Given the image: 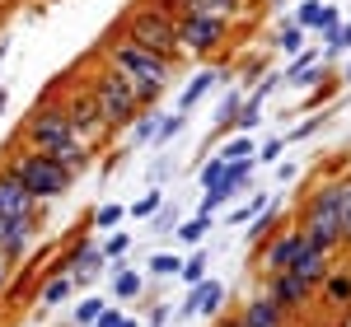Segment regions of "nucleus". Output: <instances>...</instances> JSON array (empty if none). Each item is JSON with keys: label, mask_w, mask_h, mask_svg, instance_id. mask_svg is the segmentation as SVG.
Segmentation results:
<instances>
[{"label": "nucleus", "mask_w": 351, "mask_h": 327, "mask_svg": "<svg viewBox=\"0 0 351 327\" xmlns=\"http://www.w3.org/2000/svg\"><path fill=\"white\" fill-rule=\"evenodd\" d=\"M84 94L94 99V108L104 117V127L108 131H122V127H132L136 117H141V103H136V84L127 75H117L112 66H99V70H89L84 75Z\"/></svg>", "instance_id": "nucleus-1"}, {"label": "nucleus", "mask_w": 351, "mask_h": 327, "mask_svg": "<svg viewBox=\"0 0 351 327\" xmlns=\"http://www.w3.org/2000/svg\"><path fill=\"white\" fill-rule=\"evenodd\" d=\"M122 38H127L132 47H141V52H155L160 61H169V66L183 61V47H178V19L164 14L160 5H136L132 14H127V24H122Z\"/></svg>", "instance_id": "nucleus-2"}, {"label": "nucleus", "mask_w": 351, "mask_h": 327, "mask_svg": "<svg viewBox=\"0 0 351 327\" xmlns=\"http://www.w3.org/2000/svg\"><path fill=\"white\" fill-rule=\"evenodd\" d=\"M337 201H342V183L332 178V183H319V187L309 192V201H304V211H300V234H304V244L314 248V252H324L332 257L337 248H342V229H337Z\"/></svg>", "instance_id": "nucleus-3"}, {"label": "nucleus", "mask_w": 351, "mask_h": 327, "mask_svg": "<svg viewBox=\"0 0 351 327\" xmlns=\"http://www.w3.org/2000/svg\"><path fill=\"white\" fill-rule=\"evenodd\" d=\"M5 168L24 183V192L38 201V206H43V201H56V196H66L71 183H75V173H71V168H61L52 155H38V150H24V145L5 159Z\"/></svg>", "instance_id": "nucleus-4"}, {"label": "nucleus", "mask_w": 351, "mask_h": 327, "mask_svg": "<svg viewBox=\"0 0 351 327\" xmlns=\"http://www.w3.org/2000/svg\"><path fill=\"white\" fill-rule=\"evenodd\" d=\"M104 66H112L117 75H127L132 84H155V89H169V75H173V66H169V61H160L155 52L132 47L127 38L104 42Z\"/></svg>", "instance_id": "nucleus-5"}, {"label": "nucleus", "mask_w": 351, "mask_h": 327, "mask_svg": "<svg viewBox=\"0 0 351 327\" xmlns=\"http://www.w3.org/2000/svg\"><path fill=\"white\" fill-rule=\"evenodd\" d=\"M71 136V127H66V112L61 103H33L24 117V131H19V145L24 150H38V155H56Z\"/></svg>", "instance_id": "nucleus-6"}, {"label": "nucleus", "mask_w": 351, "mask_h": 327, "mask_svg": "<svg viewBox=\"0 0 351 327\" xmlns=\"http://www.w3.org/2000/svg\"><path fill=\"white\" fill-rule=\"evenodd\" d=\"M225 33H230V19H220V14H183L178 19V47L183 52H216L220 42H225Z\"/></svg>", "instance_id": "nucleus-7"}, {"label": "nucleus", "mask_w": 351, "mask_h": 327, "mask_svg": "<svg viewBox=\"0 0 351 327\" xmlns=\"http://www.w3.org/2000/svg\"><path fill=\"white\" fill-rule=\"evenodd\" d=\"M61 112H66V127H71V136L80 140V145H99V140H108V127H104V117H99V108H94V99L84 94V84L61 103Z\"/></svg>", "instance_id": "nucleus-8"}, {"label": "nucleus", "mask_w": 351, "mask_h": 327, "mask_svg": "<svg viewBox=\"0 0 351 327\" xmlns=\"http://www.w3.org/2000/svg\"><path fill=\"white\" fill-rule=\"evenodd\" d=\"M263 295H271V304H276L286 318H300V313H309V304H314V290H309L300 276H291V272L267 276V290H263Z\"/></svg>", "instance_id": "nucleus-9"}, {"label": "nucleus", "mask_w": 351, "mask_h": 327, "mask_svg": "<svg viewBox=\"0 0 351 327\" xmlns=\"http://www.w3.org/2000/svg\"><path fill=\"white\" fill-rule=\"evenodd\" d=\"M38 229H43V211L28 215V220H0V257L5 262H19L28 248H33Z\"/></svg>", "instance_id": "nucleus-10"}, {"label": "nucleus", "mask_w": 351, "mask_h": 327, "mask_svg": "<svg viewBox=\"0 0 351 327\" xmlns=\"http://www.w3.org/2000/svg\"><path fill=\"white\" fill-rule=\"evenodd\" d=\"M300 248H304V234H300V229H286V234L267 239V248L258 252V272H263V276L291 272V262L300 257Z\"/></svg>", "instance_id": "nucleus-11"}, {"label": "nucleus", "mask_w": 351, "mask_h": 327, "mask_svg": "<svg viewBox=\"0 0 351 327\" xmlns=\"http://www.w3.org/2000/svg\"><path fill=\"white\" fill-rule=\"evenodd\" d=\"M38 211L43 206L24 192V183L0 164V220H28V215H38Z\"/></svg>", "instance_id": "nucleus-12"}, {"label": "nucleus", "mask_w": 351, "mask_h": 327, "mask_svg": "<svg viewBox=\"0 0 351 327\" xmlns=\"http://www.w3.org/2000/svg\"><path fill=\"white\" fill-rule=\"evenodd\" d=\"M183 318H220L225 313V285L220 280H202L188 290V304L178 309Z\"/></svg>", "instance_id": "nucleus-13"}, {"label": "nucleus", "mask_w": 351, "mask_h": 327, "mask_svg": "<svg viewBox=\"0 0 351 327\" xmlns=\"http://www.w3.org/2000/svg\"><path fill=\"white\" fill-rule=\"evenodd\" d=\"M234 327H291V318L271 304V295H253L248 304H239Z\"/></svg>", "instance_id": "nucleus-14"}, {"label": "nucleus", "mask_w": 351, "mask_h": 327, "mask_svg": "<svg viewBox=\"0 0 351 327\" xmlns=\"http://www.w3.org/2000/svg\"><path fill=\"white\" fill-rule=\"evenodd\" d=\"M328 272H332V257H324V252H314L309 244L300 248V257L291 262V276H300V280H304L309 290H319V285L328 280Z\"/></svg>", "instance_id": "nucleus-15"}, {"label": "nucleus", "mask_w": 351, "mask_h": 327, "mask_svg": "<svg viewBox=\"0 0 351 327\" xmlns=\"http://www.w3.org/2000/svg\"><path fill=\"white\" fill-rule=\"evenodd\" d=\"M291 24L300 33H328V28H337V5H324V0H304L295 10V19Z\"/></svg>", "instance_id": "nucleus-16"}, {"label": "nucleus", "mask_w": 351, "mask_h": 327, "mask_svg": "<svg viewBox=\"0 0 351 327\" xmlns=\"http://www.w3.org/2000/svg\"><path fill=\"white\" fill-rule=\"evenodd\" d=\"M319 61H324V52H304V56H295V61H291V70H286L281 80H286V84H300V89H314L319 80H328Z\"/></svg>", "instance_id": "nucleus-17"}, {"label": "nucleus", "mask_w": 351, "mask_h": 327, "mask_svg": "<svg viewBox=\"0 0 351 327\" xmlns=\"http://www.w3.org/2000/svg\"><path fill=\"white\" fill-rule=\"evenodd\" d=\"M216 80H225V70H202V75H192V84H183V94H178V112H192L206 94H211Z\"/></svg>", "instance_id": "nucleus-18"}, {"label": "nucleus", "mask_w": 351, "mask_h": 327, "mask_svg": "<svg viewBox=\"0 0 351 327\" xmlns=\"http://www.w3.org/2000/svg\"><path fill=\"white\" fill-rule=\"evenodd\" d=\"M319 290H324V300L332 304V309H351V272H347V267H342V272L332 267Z\"/></svg>", "instance_id": "nucleus-19"}, {"label": "nucleus", "mask_w": 351, "mask_h": 327, "mask_svg": "<svg viewBox=\"0 0 351 327\" xmlns=\"http://www.w3.org/2000/svg\"><path fill=\"white\" fill-rule=\"evenodd\" d=\"M71 295H75V280H71V276H47L43 290H38V304H43V313H47L56 304H66Z\"/></svg>", "instance_id": "nucleus-20"}, {"label": "nucleus", "mask_w": 351, "mask_h": 327, "mask_svg": "<svg viewBox=\"0 0 351 327\" xmlns=\"http://www.w3.org/2000/svg\"><path fill=\"white\" fill-rule=\"evenodd\" d=\"M178 239L188 248H202L206 244V234H211V215H192V220H178V229H173Z\"/></svg>", "instance_id": "nucleus-21"}, {"label": "nucleus", "mask_w": 351, "mask_h": 327, "mask_svg": "<svg viewBox=\"0 0 351 327\" xmlns=\"http://www.w3.org/2000/svg\"><path fill=\"white\" fill-rule=\"evenodd\" d=\"M216 155H220L225 164H239V159H253V155H258V145H253V136H230V140L216 150Z\"/></svg>", "instance_id": "nucleus-22"}, {"label": "nucleus", "mask_w": 351, "mask_h": 327, "mask_svg": "<svg viewBox=\"0 0 351 327\" xmlns=\"http://www.w3.org/2000/svg\"><path fill=\"white\" fill-rule=\"evenodd\" d=\"M342 183V201H337V229H342V248L351 252V173L337 178Z\"/></svg>", "instance_id": "nucleus-23"}, {"label": "nucleus", "mask_w": 351, "mask_h": 327, "mask_svg": "<svg viewBox=\"0 0 351 327\" xmlns=\"http://www.w3.org/2000/svg\"><path fill=\"white\" fill-rule=\"evenodd\" d=\"M206 267H211V262H206V252H202V248H197V252H192L188 262H183V267H178V280H183V285H202V280H206Z\"/></svg>", "instance_id": "nucleus-24"}, {"label": "nucleus", "mask_w": 351, "mask_h": 327, "mask_svg": "<svg viewBox=\"0 0 351 327\" xmlns=\"http://www.w3.org/2000/svg\"><path fill=\"white\" fill-rule=\"evenodd\" d=\"M230 192H243L253 183V159H239V164H225V178H220Z\"/></svg>", "instance_id": "nucleus-25"}, {"label": "nucleus", "mask_w": 351, "mask_h": 327, "mask_svg": "<svg viewBox=\"0 0 351 327\" xmlns=\"http://www.w3.org/2000/svg\"><path fill=\"white\" fill-rule=\"evenodd\" d=\"M141 290H145V280H141L136 272H127V267L112 276V295H117V300H136Z\"/></svg>", "instance_id": "nucleus-26"}, {"label": "nucleus", "mask_w": 351, "mask_h": 327, "mask_svg": "<svg viewBox=\"0 0 351 327\" xmlns=\"http://www.w3.org/2000/svg\"><path fill=\"white\" fill-rule=\"evenodd\" d=\"M155 127H160V112L145 108L141 117L132 122V145H145V140H155Z\"/></svg>", "instance_id": "nucleus-27"}, {"label": "nucleus", "mask_w": 351, "mask_h": 327, "mask_svg": "<svg viewBox=\"0 0 351 327\" xmlns=\"http://www.w3.org/2000/svg\"><path fill=\"white\" fill-rule=\"evenodd\" d=\"M122 220H127V206H122V201H108V206H99V211L89 215V224H94V229H112V224H122Z\"/></svg>", "instance_id": "nucleus-28"}, {"label": "nucleus", "mask_w": 351, "mask_h": 327, "mask_svg": "<svg viewBox=\"0 0 351 327\" xmlns=\"http://www.w3.org/2000/svg\"><path fill=\"white\" fill-rule=\"evenodd\" d=\"M183 122H188L183 112H160V127H155V145H169V140L183 131Z\"/></svg>", "instance_id": "nucleus-29"}, {"label": "nucleus", "mask_w": 351, "mask_h": 327, "mask_svg": "<svg viewBox=\"0 0 351 327\" xmlns=\"http://www.w3.org/2000/svg\"><path fill=\"white\" fill-rule=\"evenodd\" d=\"M239 108H243V89H234V84H230V94L220 99V112H216V122H220V127H230V122L239 117Z\"/></svg>", "instance_id": "nucleus-30"}, {"label": "nucleus", "mask_w": 351, "mask_h": 327, "mask_svg": "<svg viewBox=\"0 0 351 327\" xmlns=\"http://www.w3.org/2000/svg\"><path fill=\"white\" fill-rule=\"evenodd\" d=\"M104 309H108V304L99 300V295H89V300H80V304H75V327H94V318H99Z\"/></svg>", "instance_id": "nucleus-31"}, {"label": "nucleus", "mask_w": 351, "mask_h": 327, "mask_svg": "<svg viewBox=\"0 0 351 327\" xmlns=\"http://www.w3.org/2000/svg\"><path fill=\"white\" fill-rule=\"evenodd\" d=\"M127 248H132V234H108L99 252H104V262H122V257H127Z\"/></svg>", "instance_id": "nucleus-32"}, {"label": "nucleus", "mask_w": 351, "mask_h": 327, "mask_svg": "<svg viewBox=\"0 0 351 327\" xmlns=\"http://www.w3.org/2000/svg\"><path fill=\"white\" fill-rule=\"evenodd\" d=\"M324 52H351V24H337L324 33Z\"/></svg>", "instance_id": "nucleus-33"}, {"label": "nucleus", "mask_w": 351, "mask_h": 327, "mask_svg": "<svg viewBox=\"0 0 351 327\" xmlns=\"http://www.w3.org/2000/svg\"><path fill=\"white\" fill-rule=\"evenodd\" d=\"M220 178H225V159H220V155H216V159H206V164H202V173H197V183H202L206 192L220 187Z\"/></svg>", "instance_id": "nucleus-34"}, {"label": "nucleus", "mask_w": 351, "mask_h": 327, "mask_svg": "<svg viewBox=\"0 0 351 327\" xmlns=\"http://www.w3.org/2000/svg\"><path fill=\"white\" fill-rule=\"evenodd\" d=\"M178 267H183V262H178L173 252H155V257H150V276H155V280H164V276H178Z\"/></svg>", "instance_id": "nucleus-35"}, {"label": "nucleus", "mask_w": 351, "mask_h": 327, "mask_svg": "<svg viewBox=\"0 0 351 327\" xmlns=\"http://www.w3.org/2000/svg\"><path fill=\"white\" fill-rule=\"evenodd\" d=\"M160 206H164V192H145V196L136 201V206L127 211V215H136V220H150L155 211H160Z\"/></svg>", "instance_id": "nucleus-36"}, {"label": "nucleus", "mask_w": 351, "mask_h": 327, "mask_svg": "<svg viewBox=\"0 0 351 327\" xmlns=\"http://www.w3.org/2000/svg\"><path fill=\"white\" fill-rule=\"evenodd\" d=\"M276 47H281V52H300V47H304V33H300L295 24H281V33H276Z\"/></svg>", "instance_id": "nucleus-37"}, {"label": "nucleus", "mask_w": 351, "mask_h": 327, "mask_svg": "<svg viewBox=\"0 0 351 327\" xmlns=\"http://www.w3.org/2000/svg\"><path fill=\"white\" fill-rule=\"evenodd\" d=\"M230 196H234V192L225 187V183H220V187H211L206 196H202V211H197V215H211V211H220V206H225Z\"/></svg>", "instance_id": "nucleus-38"}, {"label": "nucleus", "mask_w": 351, "mask_h": 327, "mask_svg": "<svg viewBox=\"0 0 351 327\" xmlns=\"http://www.w3.org/2000/svg\"><path fill=\"white\" fill-rule=\"evenodd\" d=\"M281 150H286V140H281V136L263 140V145H258V155H253V164H271L276 155H281Z\"/></svg>", "instance_id": "nucleus-39"}, {"label": "nucleus", "mask_w": 351, "mask_h": 327, "mask_svg": "<svg viewBox=\"0 0 351 327\" xmlns=\"http://www.w3.org/2000/svg\"><path fill=\"white\" fill-rule=\"evenodd\" d=\"M173 229H178V211L173 206H160L155 211V234H173Z\"/></svg>", "instance_id": "nucleus-40"}, {"label": "nucleus", "mask_w": 351, "mask_h": 327, "mask_svg": "<svg viewBox=\"0 0 351 327\" xmlns=\"http://www.w3.org/2000/svg\"><path fill=\"white\" fill-rule=\"evenodd\" d=\"M263 206H267V196H253V201H248L243 211H234V224H248L253 215H263Z\"/></svg>", "instance_id": "nucleus-41"}, {"label": "nucleus", "mask_w": 351, "mask_h": 327, "mask_svg": "<svg viewBox=\"0 0 351 327\" xmlns=\"http://www.w3.org/2000/svg\"><path fill=\"white\" fill-rule=\"evenodd\" d=\"M314 131H324V117H309V122H300L291 136H281V140H304V136H314Z\"/></svg>", "instance_id": "nucleus-42"}, {"label": "nucleus", "mask_w": 351, "mask_h": 327, "mask_svg": "<svg viewBox=\"0 0 351 327\" xmlns=\"http://www.w3.org/2000/svg\"><path fill=\"white\" fill-rule=\"evenodd\" d=\"M94 327H122V309H104V313H99V318H94Z\"/></svg>", "instance_id": "nucleus-43"}, {"label": "nucleus", "mask_w": 351, "mask_h": 327, "mask_svg": "<svg viewBox=\"0 0 351 327\" xmlns=\"http://www.w3.org/2000/svg\"><path fill=\"white\" fill-rule=\"evenodd\" d=\"M164 323H169V309L155 304V309H150V318H145V327H164Z\"/></svg>", "instance_id": "nucleus-44"}, {"label": "nucleus", "mask_w": 351, "mask_h": 327, "mask_svg": "<svg viewBox=\"0 0 351 327\" xmlns=\"http://www.w3.org/2000/svg\"><path fill=\"white\" fill-rule=\"evenodd\" d=\"M5 103H10V89H0V112H5Z\"/></svg>", "instance_id": "nucleus-45"}, {"label": "nucleus", "mask_w": 351, "mask_h": 327, "mask_svg": "<svg viewBox=\"0 0 351 327\" xmlns=\"http://www.w3.org/2000/svg\"><path fill=\"white\" fill-rule=\"evenodd\" d=\"M216 327H234V318H220V323Z\"/></svg>", "instance_id": "nucleus-46"}, {"label": "nucleus", "mask_w": 351, "mask_h": 327, "mask_svg": "<svg viewBox=\"0 0 351 327\" xmlns=\"http://www.w3.org/2000/svg\"><path fill=\"white\" fill-rule=\"evenodd\" d=\"M122 327H141V323H132V318H122Z\"/></svg>", "instance_id": "nucleus-47"}, {"label": "nucleus", "mask_w": 351, "mask_h": 327, "mask_svg": "<svg viewBox=\"0 0 351 327\" xmlns=\"http://www.w3.org/2000/svg\"><path fill=\"white\" fill-rule=\"evenodd\" d=\"M342 80H347V84H351V66H347V70H342Z\"/></svg>", "instance_id": "nucleus-48"}]
</instances>
